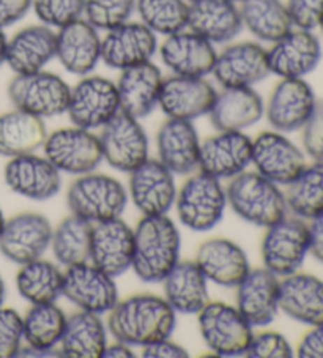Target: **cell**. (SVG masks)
I'll use <instances>...</instances> for the list:
<instances>
[{
	"label": "cell",
	"mask_w": 323,
	"mask_h": 358,
	"mask_svg": "<svg viewBox=\"0 0 323 358\" xmlns=\"http://www.w3.org/2000/svg\"><path fill=\"white\" fill-rule=\"evenodd\" d=\"M108 329L117 341L144 345L171 338L175 329V311L166 299L139 294L119 300L109 311Z\"/></svg>",
	"instance_id": "obj_1"
},
{
	"label": "cell",
	"mask_w": 323,
	"mask_h": 358,
	"mask_svg": "<svg viewBox=\"0 0 323 358\" xmlns=\"http://www.w3.org/2000/svg\"><path fill=\"white\" fill-rule=\"evenodd\" d=\"M180 261V234L167 215L144 217L134 231L133 270L139 280L159 282Z\"/></svg>",
	"instance_id": "obj_2"
},
{
	"label": "cell",
	"mask_w": 323,
	"mask_h": 358,
	"mask_svg": "<svg viewBox=\"0 0 323 358\" xmlns=\"http://www.w3.org/2000/svg\"><path fill=\"white\" fill-rule=\"evenodd\" d=\"M227 203L246 223L270 227L287 217V201L279 185L259 172H241L226 188Z\"/></svg>",
	"instance_id": "obj_3"
},
{
	"label": "cell",
	"mask_w": 323,
	"mask_h": 358,
	"mask_svg": "<svg viewBox=\"0 0 323 358\" xmlns=\"http://www.w3.org/2000/svg\"><path fill=\"white\" fill-rule=\"evenodd\" d=\"M127 202L128 193L125 187L117 178L95 174V171L79 176L66 193L70 212L90 223L120 218Z\"/></svg>",
	"instance_id": "obj_4"
},
{
	"label": "cell",
	"mask_w": 323,
	"mask_h": 358,
	"mask_svg": "<svg viewBox=\"0 0 323 358\" xmlns=\"http://www.w3.org/2000/svg\"><path fill=\"white\" fill-rule=\"evenodd\" d=\"M175 203L182 224L192 231L205 232L221 221L227 206V194L221 180L199 172L183 183Z\"/></svg>",
	"instance_id": "obj_5"
},
{
	"label": "cell",
	"mask_w": 323,
	"mask_h": 358,
	"mask_svg": "<svg viewBox=\"0 0 323 358\" xmlns=\"http://www.w3.org/2000/svg\"><path fill=\"white\" fill-rule=\"evenodd\" d=\"M71 87L60 76L49 71L16 75L8 84V98L15 109L45 119L65 114Z\"/></svg>",
	"instance_id": "obj_6"
},
{
	"label": "cell",
	"mask_w": 323,
	"mask_h": 358,
	"mask_svg": "<svg viewBox=\"0 0 323 358\" xmlns=\"http://www.w3.org/2000/svg\"><path fill=\"white\" fill-rule=\"evenodd\" d=\"M199 330L208 349L220 357L245 355L254 336L243 314L221 301H208L199 313Z\"/></svg>",
	"instance_id": "obj_7"
},
{
	"label": "cell",
	"mask_w": 323,
	"mask_h": 358,
	"mask_svg": "<svg viewBox=\"0 0 323 358\" xmlns=\"http://www.w3.org/2000/svg\"><path fill=\"white\" fill-rule=\"evenodd\" d=\"M309 252V227L304 220L285 217L266 227L262 242L265 268L276 276L296 273Z\"/></svg>",
	"instance_id": "obj_8"
},
{
	"label": "cell",
	"mask_w": 323,
	"mask_h": 358,
	"mask_svg": "<svg viewBox=\"0 0 323 358\" xmlns=\"http://www.w3.org/2000/svg\"><path fill=\"white\" fill-rule=\"evenodd\" d=\"M45 155L60 172L84 176L95 171L103 162L98 136L79 127L62 128L46 138Z\"/></svg>",
	"instance_id": "obj_9"
},
{
	"label": "cell",
	"mask_w": 323,
	"mask_h": 358,
	"mask_svg": "<svg viewBox=\"0 0 323 358\" xmlns=\"http://www.w3.org/2000/svg\"><path fill=\"white\" fill-rule=\"evenodd\" d=\"M103 159L120 172H133L148 158V139L139 119L119 110L98 136Z\"/></svg>",
	"instance_id": "obj_10"
},
{
	"label": "cell",
	"mask_w": 323,
	"mask_h": 358,
	"mask_svg": "<svg viewBox=\"0 0 323 358\" xmlns=\"http://www.w3.org/2000/svg\"><path fill=\"white\" fill-rule=\"evenodd\" d=\"M120 110L115 83L101 76H87L71 89L66 113L74 127L103 128Z\"/></svg>",
	"instance_id": "obj_11"
},
{
	"label": "cell",
	"mask_w": 323,
	"mask_h": 358,
	"mask_svg": "<svg viewBox=\"0 0 323 358\" xmlns=\"http://www.w3.org/2000/svg\"><path fill=\"white\" fill-rule=\"evenodd\" d=\"M62 295L79 310L96 314L109 313L119 301L114 278L90 262L66 268Z\"/></svg>",
	"instance_id": "obj_12"
},
{
	"label": "cell",
	"mask_w": 323,
	"mask_h": 358,
	"mask_svg": "<svg viewBox=\"0 0 323 358\" xmlns=\"http://www.w3.org/2000/svg\"><path fill=\"white\" fill-rule=\"evenodd\" d=\"M52 227L45 215L24 212L5 221L0 252L17 265L40 259L51 246Z\"/></svg>",
	"instance_id": "obj_13"
},
{
	"label": "cell",
	"mask_w": 323,
	"mask_h": 358,
	"mask_svg": "<svg viewBox=\"0 0 323 358\" xmlns=\"http://www.w3.org/2000/svg\"><path fill=\"white\" fill-rule=\"evenodd\" d=\"M251 163L260 176L285 187L306 168L304 153L279 131L260 133L252 141Z\"/></svg>",
	"instance_id": "obj_14"
},
{
	"label": "cell",
	"mask_w": 323,
	"mask_h": 358,
	"mask_svg": "<svg viewBox=\"0 0 323 358\" xmlns=\"http://www.w3.org/2000/svg\"><path fill=\"white\" fill-rule=\"evenodd\" d=\"M129 196L144 217L167 215L177 197L173 174L159 159L147 158L129 172Z\"/></svg>",
	"instance_id": "obj_15"
},
{
	"label": "cell",
	"mask_w": 323,
	"mask_h": 358,
	"mask_svg": "<svg viewBox=\"0 0 323 358\" xmlns=\"http://www.w3.org/2000/svg\"><path fill=\"white\" fill-rule=\"evenodd\" d=\"M213 76L222 89L252 87L271 75L266 49L259 43L241 41L216 55Z\"/></svg>",
	"instance_id": "obj_16"
},
{
	"label": "cell",
	"mask_w": 323,
	"mask_h": 358,
	"mask_svg": "<svg viewBox=\"0 0 323 358\" xmlns=\"http://www.w3.org/2000/svg\"><path fill=\"white\" fill-rule=\"evenodd\" d=\"M317 104L315 94L304 78L281 79L265 108L270 125L279 133H294L309 120Z\"/></svg>",
	"instance_id": "obj_17"
},
{
	"label": "cell",
	"mask_w": 323,
	"mask_h": 358,
	"mask_svg": "<svg viewBox=\"0 0 323 358\" xmlns=\"http://www.w3.org/2000/svg\"><path fill=\"white\" fill-rule=\"evenodd\" d=\"M271 45L266 51L270 71L281 79L308 76L322 60L320 40L313 30L292 29Z\"/></svg>",
	"instance_id": "obj_18"
},
{
	"label": "cell",
	"mask_w": 323,
	"mask_h": 358,
	"mask_svg": "<svg viewBox=\"0 0 323 358\" xmlns=\"http://www.w3.org/2000/svg\"><path fill=\"white\" fill-rule=\"evenodd\" d=\"M134 231L120 218L93 223L90 264L117 278L133 265Z\"/></svg>",
	"instance_id": "obj_19"
},
{
	"label": "cell",
	"mask_w": 323,
	"mask_h": 358,
	"mask_svg": "<svg viewBox=\"0 0 323 358\" xmlns=\"http://www.w3.org/2000/svg\"><path fill=\"white\" fill-rule=\"evenodd\" d=\"M218 92L205 78L173 75L163 81L158 106L169 119L189 120L210 114Z\"/></svg>",
	"instance_id": "obj_20"
},
{
	"label": "cell",
	"mask_w": 323,
	"mask_h": 358,
	"mask_svg": "<svg viewBox=\"0 0 323 358\" xmlns=\"http://www.w3.org/2000/svg\"><path fill=\"white\" fill-rule=\"evenodd\" d=\"M158 49L157 34L142 22H125L101 38V60L115 70L150 62Z\"/></svg>",
	"instance_id": "obj_21"
},
{
	"label": "cell",
	"mask_w": 323,
	"mask_h": 358,
	"mask_svg": "<svg viewBox=\"0 0 323 358\" xmlns=\"http://www.w3.org/2000/svg\"><path fill=\"white\" fill-rule=\"evenodd\" d=\"M252 162V141L243 131H220L201 144V172L222 180L245 172Z\"/></svg>",
	"instance_id": "obj_22"
},
{
	"label": "cell",
	"mask_w": 323,
	"mask_h": 358,
	"mask_svg": "<svg viewBox=\"0 0 323 358\" xmlns=\"http://www.w3.org/2000/svg\"><path fill=\"white\" fill-rule=\"evenodd\" d=\"M3 177L13 193L32 201L51 199L62 187L60 171L48 158L34 153L10 158Z\"/></svg>",
	"instance_id": "obj_23"
},
{
	"label": "cell",
	"mask_w": 323,
	"mask_h": 358,
	"mask_svg": "<svg viewBox=\"0 0 323 358\" xmlns=\"http://www.w3.org/2000/svg\"><path fill=\"white\" fill-rule=\"evenodd\" d=\"M163 64L177 76L205 78L213 71L216 49L213 43L191 30L166 36L159 48Z\"/></svg>",
	"instance_id": "obj_24"
},
{
	"label": "cell",
	"mask_w": 323,
	"mask_h": 358,
	"mask_svg": "<svg viewBox=\"0 0 323 358\" xmlns=\"http://www.w3.org/2000/svg\"><path fill=\"white\" fill-rule=\"evenodd\" d=\"M68 73L87 76L101 62V38L89 21L78 20L57 32V54Z\"/></svg>",
	"instance_id": "obj_25"
},
{
	"label": "cell",
	"mask_w": 323,
	"mask_h": 358,
	"mask_svg": "<svg viewBox=\"0 0 323 358\" xmlns=\"http://www.w3.org/2000/svg\"><path fill=\"white\" fill-rule=\"evenodd\" d=\"M237 310L251 327H265L279 311V276L268 268L250 270L238 286Z\"/></svg>",
	"instance_id": "obj_26"
},
{
	"label": "cell",
	"mask_w": 323,
	"mask_h": 358,
	"mask_svg": "<svg viewBox=\"0 0 323 358\" xmlns=\"http://www.w3.org/2000/svg\"><path fill=\"white\" fill-rule=\"evenodd\" d=\"M164 78L159 68L150 62L122 70L117 81L120 110L134 119H142L158 106Z\"/></svg>",
	"instance_id": "obj_27"
},
{
	"label": "cell",
	"mask_w": 323,
	"mask_h": 358,
	"mask_svg": "<svg viewBox=\"0 0 323 358\" xmlns=\"http://www.w3.org/2000/svg\"><path fill=\"white\" fill-rule=\"evenodd\" d=\"M57 54V34L51 27L29 26L8 40L7 64L16 75H30L45 70Z\"/></svg>",
	"instance_id": "obj_28"
},
{
	"label": "cell",
	"mask_w": 323,
	"mask_h": 358,
	"mask_svg": "<svg viewBox=\"0 0 323 358\" xmlns=\"http://www.w3.org/2000/svg\"><path fill=\"white\" fill-rule=\"evenodd\" d=\"M279 310L296 322L323 324V281L308 273H292L279 281Z\"/></svg>",
	"instance_id": "obj_29"
},
{
	"label": "cell",
	"mask_w": 323,
	"mask_h": 358,
	"mask_svg": "<svg viewBox=\"0 0 323 358\" xmlns=\"http://www.w3.org/2000/svg\"><path fill=\"white\" fill-rule=\"evenodd\" d=\"M196 264L207 280L222 287H237L250 273L246 252L227 238H210L199 246Z\"/></svg>",
	"instance_id": "obj_30"
},
{
	"label": "cell",
	"mask_w": 323,
	"mask_h": 358,
	"mask_svg": "<svg viewBox=\"0 0 323 358\" xmlns=\"http://www.w3.org/2000/svg\"><path fill=\"white\" fill-rule=\"evenodd\" d=\"M186 27L215 45L232 41L243 29V22L232 0H192Z\"/></svg>",
	"instance_id": "obj_31"
},
{
	"label": "cell",
	"mask_w": 323,
	"mask_h": 358,
	"mask_svg": "<svg viewBox=\"0 0 323 358\" xmlns=\"http://www.w3.org/2000/svg\"><path fill=\"white\" fill-rule=\"evenodd\" d=\"M265 103L252 87H231L218 94L210 120L218 131H243L260 122Z\"/></svg>",
	"instance_id": "obj_32"
},
{
	"label": "cell",
	"mask_w": 323,
	"mask_h": 358,
	"mask_svg": "<svg viewBox=\"0 0 323 358\" xmlns=\"http://www.w3.org/2000/svg\"><path fill=\"white\" fill-rule=\"evenodd\" d=\"M159 162L172 174H189L199 166L201 142L189 120L169 119L157 136Z\"/></svg>",
	"instance_id": "obj_33"
},
{
	"label": "cell",
	"mask_w": 323,
	"mask_h": 358,
	"mask_svg": "<svg viewBox=\"0 0 323 358\" xmlns=\"http://www.w3.org/2000/svg\"><path fill=\"white\" fill-rule=\"evenodd\" d=\"M163 282L164 299L175 313L199 314L210 301L208 280L196 261H178Z\"/></svg>",
	"instance_id": "obj_34"
},
{
	"label": "cell",
	"mask_w": 323,
	"mask_h": 358,
	"mask_svg": "<svg viewBox=\"0 0 323 358\" xmlns=\"http://www.w3.org/2000/svg\"><path fill=\"white\" fill-rule=\"evenodd\" d=\"M108 345V333L96 313L82 311L66 317L60 339V352L70 358H101Z\"/></svg>",
	"instance_id": "obj_35"
},
{
	"label": "cell",
	"mask_w": 323,
	"mask_h": 358,
	"mask_svg": "<svg viewBox=\"0 0 323 358\" xmlns=\"http://www.w3.org/2000/svg\"><path fill=\"white\" fill-rule=\"evenodd\" d=\"M48 138L40 117L15 109L0 115V155L16 158L35 153Z\"/></svg>",
	"instance_id": "obj_36"
},
{
	"label": "cell",
	"mask_w": 323,
	"mask_h": 358,
	"mask_svg": "<svg viewBox=\"0 0 323 358\" xmlns=\"http://www.w3.org/2000/svg\"><path fill=\"white\" fill-rule=\"evenodd\" d=\"M238 8L243 26L260 41L275 43L294 29L282 0H241Z\"/></svg>",
	"instance_id": "obj_37"
},
{
	"label": "cell",
	"mask_w": 323,
	"mask_h": 358,
	"mask_svg": "<svg viewBox=\"0 0 323 358\" xmlns=\"http://www.w3.org/2000/svg\"><path fill=\"white\" fill-rule=\"evenodd\" d=\"M64 271L43 259L21 265L16 275V287L24 300L32 305L55 303L62 295Z\"/></svg>",
	"instance_id": "obj_38"
},
{
	"label": "cell",
	"mask_w": 323,
	"mask_h": 358,
	"mask_svg": "<svg viewBox=\"0 0 323 358\" xmlns=\"http://www.w3.org/2000/svg\"><path fill=\"white\" fill-rule=\"evenodd\" d=\"M93 223L76 215H70L52 231L51 248L55 259L64 267L90 262Z\"/></svg>",
	"instance_id": "obj_39"
},
{
	"label": "cell",
	"mask_w": 323,
	"mask_h": 358,
	"mask_svg": "<svg viewBox=\"0 0 323 358\" xmlns=\"http://www.w3.org/2000/svg\"><path fill=\"white\" fill-rule=\"evenodd\" d=\"M287 208L301 220H313L323 212V162L306 166L287 185Z\"/></svg>",
	"instance_id": "obj_40"
},
{
	"label": "cell",
	"mask_w": 323,
	"mask_h": 358,
	"mask_svg": "<svg viewBox=\"0 0 323 358\" xmlns=\"http://www.w3.org/2000/svg\"><path fill=\"white\" fill-rule=\"evenodd\" d=\"M24 319V339L29 345L52 349L65 331L66 316L55 303L34 305Z\"/></svg>",
	"instance_id": "obj_41"
},
{
	"label": "cell",
	"mask_w": 323,
	"mask_h": 358,
	"mask_svg": "<svg viewBox=\"0 0 323 358\" xmlns=\"http://www.w3.org/2000/svg\"><path fill=\"white\" fill-rule=\"evenodd\" d=\"M189 2L186 0H136L141 22L153 34L169 36L188 26Z\"/></svg>",
	"instance_id": "obj_42"
},
{
	"label": "cell",
	"mask_w": 323,
	"mask_h": 358,
	"mask_svg": "<svg viewBox=\"0 0 323 358\" xmlns=\"http://www.w3.org/2000/svg\"><path fill=\"white\" fill-rule=\"evenodd\" d=\"M136 0H85L84 20L96 30H108L129 21Z\"/></svg>",
	"instance_id": "obj_43"
},
{
	"label": "cell",
	"mask_w": 323,
	"mask_h": 358,
	"mask_svg": "<svg viewBox=\"0 0 323 358\" xmlns=\"http://www.w3.org/2000/svg\"><path fill=\"white\" fill-rule=\"evenodd\" d=\"M32 7L38 20L48 27L62 29L82 20L85 0H34Z\"/></svg>",
	"instance_id": "obj_44"
},
{
	"label": "cell",
	"mask_w": 323,
	"mask_h": 358,
	"mask_svg": "<svg viewBox=\"0 0 323 358\" xmlns=\"http://www.w3.org/2000/svg\"><path fill=\"white\" fill-rule=\"evenodd\" d=\"M24 339V319L11 308H0V358H13Z\"/></svg>",
	"instance_id": "obj_45"
},
{
	"label": "cell",
	"mask_w": 323,
	"mask_h": 358,
	"mask_svg": "<svg viewBox=\"0 0 323 358\" xmlns=\"http://www.w3.org/2000/svg\"><path fill=\"white\" fill-rule=\"evenodd\" d=\"M245 357L250 358H290L294 357L287 338L278 331H264L252 336L250 345L245 352Z\"/></svg>",
	"instance_id": "obj_46"
},
{
	"label": "cell",
	"mask_w": 323,
	"mask_h": 358,
	"mask_svg": "<svg viewBox=\"0 0 323 358\" xmlns=\"http://www.w3.org/2000/svg\"><path fill=\"white\" fill-rule=\"evenodd\" d=\"M285 7L295 29L314 30L323 20V0H287Z\"/></svg>",
	"instance_id": "obj_47"
},
{
	"label": "cell",
	"mask_w": 323,
	"mask_h": 358,
	"mask_svg": "<svg viewBox=\"0 0 323 358\" xmlns=\"http://www.w3.org/2000/svg\"><path fill=\"white\" fill-rule=\"evenodd\" d=\"M303 129V149L314 162H323V100L317 101Z\"/></svg>",
	"instance_id": "obj_48"
},
{
	"label": "cell",
	"mask_w": 323,
	"mask_h": 358,
	"mask_svg": "<svg viewBox=\"0 0 323 358\" xmlns=\"http://www.w3.org/2000/svg\"><path fill=\"white\" fill-rule=\"evenodd\" d=\"M34 0H0V29L21 21L32 8Z\"/></svg>",
	"instance_id": "obj_49"
},
{
	"label": "cell",
	"mask_w": 323,
	"mask_h": 358,
	"mask_svg": "<svg viewBox=\"0 0 323 358\" xmlns=\"http://www.w3.org/2000/svg\"><path fill=\"white\" fill-rule=\"evenodd\" d=\"M296 354L300 358H323V324L310 327L298 344Z\"/></svg>",
	"instance_id": "obj_50"
},
{
	"label": "cell",
	"mask_w": 323,
	"mask_h": 358,
	"mask_svg": "<svg viewBox=\"0 0 323 358\" xmlns=\"http://www.w3.org/2000/svg\"><path fill=\"white\" fill-rule=\"evenodd\" d=\"M142 357L145 358H186L188 357V352L182 345L171 341L169 338L159 339V341H155L144 345V350H142Z\"/></svg>",
	"instance_id": "obj_51"
},
{
	"label": "cell",
	"mask_w": 323,
	"mask_h": 358,
	"mask_svg": "<svg viewBox=\"0 0 323 358\" xmlns=\"http://www.w3.org/2000/svg\"><path fill=\"white\" fill-rule=\"evenodd\" d=\"M309 227V252L323 264V212L310 220Z\"/></svg>",
	"instance_id": "obj_52"
},
{
	"label": "cell",
	"mask_w": 323,
	"mask_h": 358,
	"mask_svg": "<svg viewBox=\"0 0 323 358\" xmlns=\"http://www.w3.org/2000/svg\"><path fill=\"white\" fill-rule=\"evenodd\" d=\"M16 357H24V358H59V357H64L62 355L60 349H40V348H34V345H26V348H22L17 350Z\"/></svg>",
	"instance_id": "obj_53"
},
{
	"label": "cell",
	"mask_w": 323,
	"mask_h": 358,
	"mask_svg": "<svg viewBox=\"0 0 323 358\" xmlns=\"http://www.w3.org/2000/svg\"><path fill=\"white\" fill-rule=\"evenodd\" d=\"M103 357H108V358L109 357L110 358H133L134 354H133V350L128 344L122 343V341H117L113 345H106Z\"/></svg>",
	"instance_id": "obj_54"
},
{
	"label": "cell",
	"mask_w": 323,
	"mask_h": 358,
	"mask_svg": "<svg viewBox=\"0 0 323 358\" xmlns=\"http://www.w3.org/2000/svg\"><path fill=\"white\" fill-rule=\"evenodd\" d=\"M7 45H8L7 35H5L3 30L0 29V66L5 64V59H7Z\"/></svg>",
	"instance_id": "obj_55"
},
{
	"label": "cell",
	"mask_w": 323,
	"mask_h": 358,
	"mask_svg": "<svg viewBox=\"0 0 323 358\" xmlns=\"http://www.w3.org/2000/svg\"><path fill=\"white\" fill-rule=\"evenodd\" d=\"M3 300H5V282L2 278H0V308L3 306Z\"/></svg>",
	"instance_id": "obj_56"
},
{
	"label": "cell",
	"mask_w": 323,
	"mask_h": 358,
	"mask_svg": "<svg viewBox=\"0 0 323 358\" xmlns=\"http://www.w3.org/2000/svg\"><path fill=\"white\" fill-rule=\"evenodd\" d=\"M5 217H3V213H2V210H0V234H2V231H3V226H5Z\"/></svg>",
	"instance_id": "obj_57"
},
{
	"label": "cell",
	"mask_w": 323,
	"mask_h": 358,
	"mask_svg": "<svg viewBox=\"0 0 323 358\" xmlns=\"http://www.w3.org/2000/svg\"><path fill=\"white\" fill-rule=\"evenodd\" d=\"M319 29L322 30V35H323V20H322V22H320V26H319Z\"/></svg>",
	"instance_id": "obj_58"
},
{
	"label": "cell",
	"mask_w": 323,
	"mask_h": 358,
	"mask_svg": "<svg viewBox=\"0 0 323 358\" xmlns=\"http://www.w3.org/2000/svg\"><path fill=\"white\" fill-rule=\"evenodd\" d=\"M232 2H235V3H240V2H241V0H232Z\"/></svg>",
	"instance_id": "obj_59"
},
{
	"label": "cell",
	"mask_w": 323,
	"mask_h": 358,
	"mask_svg": "<svg viewBox=\"0 0 323 358\" xmlns=\"http://www.w3.org/2000/svg\"><path fill=\"white\" fill-rule=\"evenodd\" d=\"M186 2H192V0H186Z\"/></svg>",
	"instance_id": "obj_60"
}]
</instances>
